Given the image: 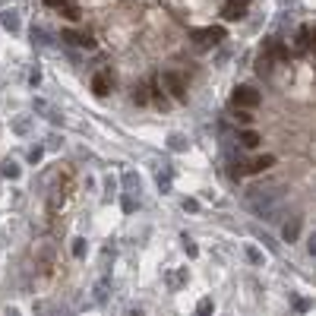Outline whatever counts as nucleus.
<instances>
[{
	"mask_svg": "<svg viewBox=\"0 0 316 316\" xmlns=\"http://www.w3.org/2000/svg\"><path fill=\"white\" fill-rule=\"evenodd\" d=\"M231 101H234V108H260V89H253V86H237L231 92Z\"/></svg>",
	"mask_w": 316,
	"mask_h": 316,
	"instance_id": "1",
	"label": "nucleus"
},
{
	"mask_svg": "<svg viewBox=\"0 0 316 316\" xmlns=\"http://www.w3.org/2000/svg\"><path fill=\"white\" fill-rule=\"evenodd\" d=\"M228 38V32L221 29V26H212V29H200V32H193V44L196 48H212V44H221Z\"/></svg>",
	"mask_w": 316,
	"mask_h": 316,
	"instance_id": "2",
	"label": "nucleus"
},
{
	"mask_svg": "<svg viewBox=\"0 0 316 316\" xmlns=\"http://www.w3.org/2000/svg\"><path fill=\"white\" fill-rule=\"evenodd\" d=\"M161 83L168 86L174 101H186V83H183V76L177 73V70H165V73H161Z\"/></svg>",
	"mask_w": 316,
	"mask_h": 316,
	"instance_id": "3",
	"label": "nucleus"
},
{
	"mask_svg": "<svg viewBox=\"0 0 316 316\" xmlns=\"http://www.w3.org/2000/svg\"><path fill=\"white\" fill-rule=\"evenodd\" d=\"M29 41H32L35 51H51L54 44H57L54 35H51L48 29H41V26H32V29H29Z\"/></svg>",
	"mask_w": 316,
	"mask_h": 316,
	"instance_id": "4",
	"label": "nucleus"
},
{
	"mask_svg": "<svg viewBox=\"0 0 316 316\" xmlns=\"http://www.w3.org/2000/svg\"><path fill=\"white\" fill-rule=\"evenodd\" d=\"M0 26H4L10 35H19L22 32V22H19V13H16V10H0Z\"/></svg>",
	"mask_w": 316,
	"mask_h": 316,
	"instance_id": "5",
	"label": "nucleus"
},
{
	"mask_svg": "<svg viewBox=\"0 0 316 316\" xmlns=\"http://www.w3.org/2000/svg\"><path fill=\"white\" fill-rule=\"evenodd\" d=\"M243 16H247V4L228 0V4L221 7V19H228V22H234V19H243Z\"/></svg>",
	"mask_w": 316,
	"mask_h": 316,
	"instance_id": "6",
	"label": "nucleus"
},
{
	"mask_svg": "<svg viewBox=\"0 0 316 316\" xmlns=\"http://www.w3.org/2000/svg\"><path fill=\"white\" fill-rule=\"evenodd\" d=\"M275 165V155H260V158H253L250 165H243V174H263Z\"/></svg>",
	"mask_w": 316,
	"mask_h": 316,
	"instance_id": "7",
	"label": "nucleus"
},
{
	"mask_svg": "<svg viewBox=\"0 0 316 316\" xmlns=\"http://www.w3.org/2000/svg\"><path fill=\"white\" fill-rule=\"evenodd\" d=\"M111 86H114L111 73H95V76H92V92H95V95H108Z\"/></svg>",
	"mask_w": 316,
	"mask_h": 316,
	"instance_id": "8",
	"label": "nucleus"
},
{
	"mask_svg": "<svg viewBox=\"0 0 316 316\" xmlns=\"http://www.w3.org/2000/svg\"><path fill=\"white\" fill-rule=\"evenodd\" d=\"M120 183H123V190H127V193H136V196L143 193V180H139V174H136V171H127L123 177H120Z\"/></svg>",
	"mask_w": 316,
	"mask_h": 316,
	"instance_id": "9",
	"label": "nucleus"
},
{
	"mask_svg": "<svg viewBox=\"0 0 316 316\" xmlns=\"http://www.w3.org/2000/svg\"><path fill=\"white\" fill-rule=\"evenodd\" d=\"M237 139H240V149H260V143H263V136L256 130H240Z\"/></svg>",
	"mask_w": 316,
	"mask_h": 316,
	"instance_id": "10",
	"label": "nucleus"
},
{
	"mask_svg": "<svg viewBox=\"0 0 316 316\" xmlns=\"http://www.w3.org/2000/svg\"><path fill=\"white\" fill-rule=\"evenodd\" d=\"M310 26H300L297 29V38H294V44H297V54H307L310 51Z\"/></svg>",
	"mask_w": 316,
	"mask_h": 316,
	"instance_id": "11",
	"label": "nucleus"
},
{
	"mask_svg": "<svg viewBox=\"0 0 316 316\" xmlns=\"http://www.w3.org/2000/svg\"><path fill=\"white\" fill-rule=\"evenodd\" d=\"M297 234H300V218H291V221H285L282 237H285L288 243H294V240H297Z\"/></svg>",
	"mask_w": 316,
	"mask_h": 316,
	"instance_id": "12",
	"label": "nucleus"
},
{
	"mask_svg": "<svg viewBox=\"0 0 316 316\" xmlns=\"http://www.w3.org/2000/svg\"><path fill=\"white\" fill-rule=\"evenodd\" d=\"M168 149L171 152H186V149H190V139H186L183 133H171L168 136Z\"/></svg>",
	"mask_w": 316,
	"mask_h": 316,
	"instance_id": "13",
	"label": "nucleus"
},
{
	"mask_svg": "<svg viewBox=\"0 0 316 316\" xmlns=\"http://www.w3.org/2000/svg\"><path fill=\"white\" fill-rule=\"evenodd\" d=\"M0 174H4L7 180H19V165H16L13 158H7L4 165H0Z\"/></svg>",
	"mask_w": 316,
	"mask_h": 316,
	"instance_id": "14",
	"label": "nucleus"
},
{
	"mask_svg": "<svg viewBox=\"0 0 316 316\" xmlns=\"http://www.w3.org/2000/svg\"><path fill=\"white\" fill-rule=\"evenodd\" d=\"M32 130V117L29 114H22V117H16V120H13V133L16 136H26Z\"/></svg>",
	"mask_w": 316,
	"mask_h": 316,
	"instance_id": "15",
	"label": "nucleus"
},
{
	"mask_svg": "<svg viewBox=\"0 0 316 316\" xmlns=\"http://www.w3.org/2000/svg\"><path fill=\"white\" fill-rule=\"evenodd\" d=\"M165 282H168L171 291H177V288L186 282V269H180V272H168V275H165Z\"/></svg>",
	"mask_w": 316,
	"mask_h": 316,
	"instance_id": "16",
	"label": "nucleus"
},
{
	"mask_svg": "<svg viewBox=\"0 0 316 316\" xmlns=\"http://www.w3.org/2000/svg\"><path fill=\"white\" fill-rule=\"evenodd\" d=\"M256 237L263 240V247H266L269 253H278V250H282V247H278V240H275V237H272L269 231H256Z\"/></svg>",
	"mask_w": 316,
	"mask_h": 316,
	"instance_id": "17",
	"label": "nucleus"
},
{
	"mask_svg": "<svg viewBox=\"0 0 316 316\" xmlns=\"http://www.w3.org/2000/svg\"><path fill=\"white\" fill-rule=\"evenodd\" d=\"M155 183H158V190L161 193H171V168H165V174H155Z\"/></svg>",
	"mask_w": 316,
	"mask_h": 316,
	"instance_id": "18",
	"label": "nucleus"
},
{
	"mask_svg": "<svg viewBox=\"0 0 316 316\" xmlns=\"http://www.w3.org/2000/svg\"><path fill=\"white\" fill-rule=\"evenodd\" d=\"M108 288H111V282H108V275H104L101 282L95 285V303H104V300H108Z\"/></svg>",
	"mask_w": 316,
	"mask_h": 316,
	"instance_id": "19",
	"label": "nucleus"
},
{
	"mask_svg": "<svg viewBox=\"0 0 316 316\" xmlns=\"http://www.w3.org/2000/svg\"><path fill=\"white\" fill-rule=\"evenodd\" d=\"M41 155H44V146H32V149L26 152V161H29V165H38Z\"/></svg>",
	"mask_w": 316,
	"mask_h": 316,
	"instance_id": "20",
	"label": "nucleus"
},
{
	"mask_svg": "<svg viewBox=\"0 0 316 316\" xmlns=\"http://www.w3.org/2000/svg\"><path fill=\"white\" fill-rule=\"evenodd\" d=\"M120 206H123V212H127V215H133V209L139 206V196H136V200H133V193H123V200H120Z\"/></svg>",
	"mask_w": 316,
	"mask_h": 316,
	"instance_id": "21",
	"label": "nucleus"
},
{
	"mask_svg": "<svg viewBox=\"0 0 316 316\" xmlns=\"http://www.w3.org/2000/svg\"><path fill=\"white\" fill-rule=\"evenodd\" d=\"M243 253H247V260L253 263V266H263V253L253 247V243H247V247H243Z\"/></svg>",
	"mask_w": 316,
	"mask_h": 316,
	"instance_id": "22",
	"label": "nucleus"
},
{
	"mask_svg": "<svg viewBox=\"0 0 316 316\" xmlns=\"http://www.w3.org/2000/svg\"><path fill=\"white\" fill-rule=\"evenodd\" d=\"M256 73H260V76H269V73H272V57H260V64H256Z\"/></svg>",
	"mask_w": 316,
	"mask_h": 316,
	"instance_id": "23",
	"label": "nucleus"
},
{
	"mask_svg": "<svg viewBox=\"0 0 316 316\" xmlns=\"http://www.w3.org/2000/svg\"><path fill=\"white\" fill-rule=\"evenodd\" d=\"M180 243H183L186 256H196V253H200V247H196V243H193V237H190V234H180Z\"/></svg>",
	"mask_w": 316,
	"mask_h": 316,
	"instance_id": "24",
	"label": "nucleus"
},
{
	"mask_svg": "<svg viewBox=\"0 0 316 316\" xmlns=\"http://www.w3.org/2000/svg\"><path fill=\"white\" fill-rule=\"evenodd\" d=\"M86 253H89V243H86L83 237H76V240H73V256H76V260H83Z\"/></svg>",
	"mask_w": 316,
	"mask_h": 316,
	"instance_id": "25",
	"label": "nucleus"
},
{
	"mask_svg": "<svg viewBox=\"0 0 316 316\" xmlns=\"http://www.w3.org/2000/svg\"><path fill=\"white\" fill-rule=\"evenodd\" d=\"M180 206H183V212H200V200H193V196H183V200H180Z\"/></svg>",
	"mask_w": 316,
	"mask_h": 316,
	"instance_id": "26",
	"label": "nucleus"
},
{
	"mask_svg": "<svg viewBox=\"0 0 316 316\" xmlns=\"http://www.w3.org/2000/svg\"><path fill=\"white\" fill-rule=\"evenodd\" d=\"M114 193H117V180L108 177V180H104V203H111V200H114Z\"/></svg>",
	"mask_w": 316,
	"mask_h": 316,
	"instance_id": "27",
	"label": "nucleus"
},
{
	"mask_svg": "<svg viewBox=\"0 0 316 316\" xmlns=\"http://www.w3.org/2000/svg\"><path fill=\"white\" fill-rule=\"evenodd\" d=\"M48 108H51V104L44 101V98H32V111H35V114H41V117H44V111H48Z\"/></svg>",
	"mask_w": 316,
	"mask_h": 316,
	"instance_id": "28",
	"label": "nucleus"
},
{
	"mask_svg": "<svg viewBox=\"0 0 316 316\" xmlns=\"http://www.w3.org/2000/svg\"><path fill=\"white\" fill-rule=\"evenodd\" d=\"M44 117H48V120L57 127V123H64V114L60 111H57V108H48V111H44Z\"/></svg>",
	"mask_w": 316,
	"mask_h": 316,
	"instance_id": "29",
	"label": "nucleus"
},
{
	"mask_svg": "<svg viewBox=\"0 0 316 316\" xmlns=\"http://www.w3.org/2000/svg\"><path fill=\"white\" fill-rule=\"evenodd\" d=\"M212 310H215V303L209 300V297H203L200 303H196V313H212Z\"/></svg>",
	"mask_w": 316,
	"mask_h": 316,
	"instance_id": "30",
	"label": "nucleus"
},
{
	"mask_svg": "<svg viewBox=\"0 0 316 316\" xmlns=\"http://www.w3.org/2000/svg\"><path fill=\"white\" fill-rule=\"evenodd\" d=\"M38 83H41V70L35 67L32 73H29V86H32V89H38Z\"/></svg>",
	"mask_w": 316,
	"mask_h": 316,
	"instance_id": "31",
	"label": "nucleus"
},
{
	"mask_svg": "<svg viewBox=\"0 0 316 316\" xmlns=\"http://www.w3.org/2000/svg\"><path fill=\"white\" fill-rule=\"evenodd\" d=\"M133 101H136V104H146V101H149V95H146L143 89H133Z\"/></svg>",
	"mask_w": 316,
	"mask_h": 316,
	"instance_id": "32",
	"label": "nucleus"
},
{
	"mask_svg": "<svg viewBox=\"0 0 316 316\" xmlns=\"http://www.w3.org/2000/svg\"><path fill=\"white\" fill-rule=\"evenodd\" d=\"M237 120H240L243 127H250V123H253V114H247V111H240V114H237Z\"/></svg>",
	"mask_w": 316,
	"mask_h": 316,
	"instance_id": "33",
	"label": "nucleus"
},
{
	"mask_svg": "<svg viewBox=\"0 0 316 316\" xmlns=\"http://www.w3.org/2000/svg\"><path fill=\"white\" fill-rule=\"evenodd\" d=\"M307 307H310V303H307V300H300V297L294 300V310H300V313H303V310H307Z\"/></svg>",
	"mask_w": 316,
	"mask_h": 316,
	"instance_id": "34",
	"label": "nucleus"
},
{
	"mask_svg": "<svg viewBox=\"0 0 316 316\" xmlns=\"http://www.w3.org/2000/svg\"><path fill=\"white\" fill-rule=\"evenodd\" d=\"M67 57H70V64H73V67H79V54L76 51H67Z\"/></svg>",
	"mask_w": 316,
	"mask_h": 316,
	"instance_id": "35",
	"label": "nucleus"
},
{
	"mask_svg": "<svg viewBox=\"0 0 316 316\" xmlns=\"http://www.w3.org/2000/svg\"><path fill=\"white\" fill-rule=\"evenodd\" d=\"M307 250H310V256H316V237H310V240H307Z\"/></svg>",
	"mask_w": 316,
	"mask_h": 316,
	"instance_id": "36",
	"label": "nucleus"
},
{
	"mask_svg": "<svg viewBox=\"0 0 316 316\" xmlns=\"http://www.w3.org/2000/svg\"><path fill=\"white\" fill-rule=\"evenodd\" d=\"M278 4H282V7H288V4H294V0H278Z\"/></svg>",
	"mask_w": 316,
	"mask_h": 316,
	"instance_id": "37",
	"label": "nucleus"
},
{
	"mask_svg": "<svg viewBox=\"0 0 316 316\" xmlns=\"http://www.w3.org/2000/svg\"><path fill=\"white\" fill-rule=\"evenodd\" d=\"M237 4H250V0H237Z\"/></svg>",
	"mask_w": 316,
	"mask_h": 316,
	"instance_id": "38",
	"label": "nucleus"
},
{
	"mask_svg": "<svg viewBox=\"0 0 316 316\" xmlns=\"http://www.w3.org/2000/svg\"><path fill=\"white\" fill-rule=\"evenodd\" d=\"M0 4H4V0H0Z\"/></svg>",
	"mask_w": 316,
	"mask_h": 316,
	"instance_id": "39",
	"label": "nucleus"
}]
</instances>
